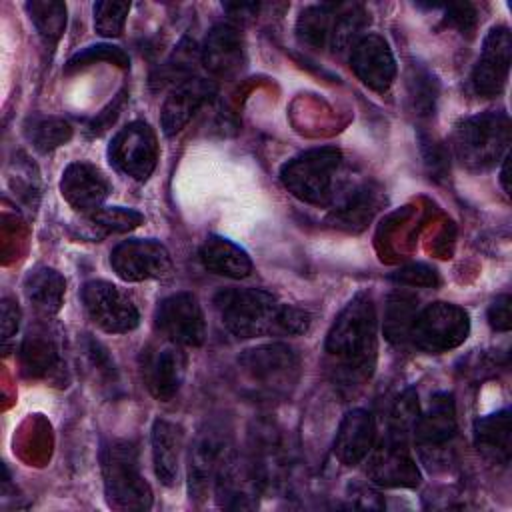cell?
<instances>
[{
	"mask_svg": "<svg viewBox=\"0 0 512 512\" xmlns=\"http://www.w3.org/2000/svg\"><path fill=\"white\" fill-rule=\"evenodd\" d=\"M222 324L238 338L298 336L310 326V314L276 300L260 288H228L214 296Z\"/></svg>",
	"mask_w": 512,
	"mask_h": 512,
	"instance_id": "1",
	"label": "cell"
},
{
	"mask_svg": "<svg viewBox=\"0 0 512 512\" xmlns=\"http://www.w3.org/2000/svg\"><path fill=\"white\" fill-rule=\"evenodd\" d=\"M324 350L346 384L370 378L378 352V318L372 296L358 292L332 322Z\"/></svg>",
	"mask_w": 512,
	"mask_h": 512,
	"instance_id": "2",
	"label": "cell"
},
{
	"mask_svg": "<svg viewBox=\"0 0 512 512\" xmlns=\"http://www.w3.org/2000/svg\"><path fill=\"white\" fill-rule=\"evenodd\" d=\"M238 372L244 390L258 400L286 398L300 376L298 354L282 342L260 344L240 354Z\"/></svg>",
	"mask_w": 512,
	"mask_h": 512,
	"instance_id": "3",
	"label": "cell"
},
{
	"mask_svg": "<svg viewBox=\"0 0 512 512\" xmlns=\"http://www.w3.org/2000/svg\"><path fill=\"white\" fill-rule=\"evenodd\" d=\"M342 152L334 146L306 150L280 168V182L298 200L312 206H328L334 200Z\"/></svg>",
	"mask_w": 512,
	"mask_h": 512,
	"instance_id": "4",
	"label": "cell"
},
{
	"mask_svg": "<svg viewBox=\"0 0 512 512\" xmlns=\"http://www.w3.org/2000/svg\"><path fill=\"white\" fill-rule=\"evenodd\" d=\"M510 118L506 112H482L464 118L452 134L456 158L468 170H488L508 154Z\"/></svg>",
	"mask_w": 512,
	"mask_h": 512,
	"instance_id": "5",
	"label": "cell"
},
{
	"mask_svg": "<svg viewBox=\"0 0 512 512\" xmlns=\"http://www.w3.org/2000/svg\"><path fill=\"white\" fill-rule=\"evenodd\" d=\"M106 502L114 510H148L152 490L138 464V450L128 440H112L102 450Z\"/></svg>",
	"mask_w": 512,
	"mask_h": 512,
	"instance_id": "6",
	"label": "cell"
},
{
	"mask_svg": "<svg viewBox=\"0 0 512 512\" xmlns=\"http://www.w3.org/2000/svg\"><path fill=\"white\" fill-rule=\"evenodd\" d=\"M470 334L468 312L450 302H434L416 314L410 338L412 342L428 352L442 354L458 348Z\"/></svg>",
	"mask_w": 512,
	"mask_h": 512,
	"instance_id": "7",
	"label": "cell"
},
{
	"mask_svg": "<svg viewBox=\"0 0 512 512\" xmlns=\"http://www.w3.org/2000/svg\"><path fill=\"white\" fill-rule=\"evenodd\" d=\"M158 140L150 124L134 120L120 128L110 142V162L126 176L146 182L158 162Z\"/></svg>",
	"mask_w": 512,
	"mask_h": 512,
	"instance_id": "8",
	"label": "cell"
},
{
	"mask_svg": "<svg viewBox=\"0 0 512 512\" xmlns=\"http://www.w3.org/2000/svg\"><path fill=\"white\" fill-rule=\"evenodd\" d=\"M82 304L90 320L108 334H126L140 324L132 298L106 280H90L82 286Z\"/></svg>",
	"mask_w": 512,
	"mask_h": 512,
	"instance_id": "9",
	"label": "cell"
},
{
	"mask_svg": "<svg viewBox=\"0 0 512 512\" xmlns=\"http://www.w3.org/2000/svg\"><path fill=\"white\" fill-rule=\"evenodd\" d=\"M234 448L230 432L220 424H208L202 428L188 454V488L192 500H204L214 488L216 474Z\"/></svg>",
	"mask_w": 512,
	"mask_h": 512,
	"instance_id": "10",
	"label": "cell"
},
{
	"mask_svg": "<svg viewBox=\"0 0 512 512\" xmlns=\"http://www.w3.org/2000/svg\"><path fill=\"white\" fill-rule=\"evenodd\" d=\"M110 266L124 282L166 278L172 272V258L158 240L132 238L120 242L110 252Z\"/></svg>",
	"mask_w": 512,
	"mask_h": 512,
	"instance_id": "11",
	"label": "cell"
},
{
	"mask_svg": "<svg viewBox=\"0 0 512 512\" xmlns=\"http://www.w3.org/2000/svg\"><path fill=\"white\" fill-rule=\"evenodd\" d=\"M160 334L178 346H200L206 338V320L198 298L190 292H176L156 308Z\"/></svg>",
	"mask_w": 512,
	"mask_h": 512,
	"instance_id": "12",
	"label": "cell"
},
{
	"mask_svg": "<svg viewBox=\"0 0 512 512\" xmlns=\"http://www.w3.org/2000/svg\"><path fill=\"white\" fill-rule=\"evenodd\" d=\"M218 506L230 510H252L258 506L262 494L260 480L248 456H242L232 448L224 458L212 488Z\"/></svg>",
	"mask_w": 512,
	"mask_h": 512,
	"instance_id": "13",
	"label": "cell"
},
{
	"mask_svg": "<svg viewBox=\"0 0 512 512\" xmlns=\"http://www.w3.org/2000/svg\"><path fill=\"white\" fill-rule=\"evenodd\" d=\"M366 474L374 484L386 488H414L420 482V470L408 452L406 440L388 434L370 450Z\"/></svg>",
	"mask_w": 512,
	"mask_h": 512,
	"instance_id": "14",
	"label": "cell"
},
{
	"mask_svg": "<svg viewBox=\"0 0 512 512\" xmlns=\"http://www.w3.org/2000/svg\"><path fill=\"white\" fill-rule=\"evenodd\" d=\"M512 60V36L506 26H494L482 44L480 58L472 72V86L478 96H498L508 80Z\"/></svg>",
	"mask_w": 512,
	"mask_h": 512,
	"instance_id": "15",
	"label": "cell"
},
{
	"mask_svg": "<svg viewBox=\"0 0 512 512\" xmlns=\"http://www.w3.org/2000/svg\"><path fill=\"white\" fill-rule=\"evenodd\" d=\"M184 374L186 354L180 350L178 344L166 340L164 344H158L144 352L142 376L146 388L156 400H172L184 382Z\"/></svg>",
	"mask_w": 512,
	"mask_h": 512,
	"instance_id": "16",
	"label": "cell"
},
{
	"mask_svg": "<svg viewBox=\"0 0 512 512\" xmlns=\"http://www.w3.org/2000/svg\"><path fill=\"white\" fill-rule=\"evenodd\" d=\"M350 66L364 86L380 94L392 86L396 76L394 54L378 34H366L352 46Z\"/></svg>",
	"mask_w": 512,
	"mask_h": 512,
	"instance_id": "17",
	"label": "cell"
},
{
	"mask_svg": "<svg viewBox=\"0 0 512 512\" xmlns=\"http://www.w3.org/2000/svg\"><path fill=\"white\" fill-rule=\"evenodd\" d=\"M200 60L210 76L220 80H232L240 74L246 62L244 38L232 24H216L206 34L200 50Z\"/></svg>",
	"mask_w": 512,
	"mask_h": 512,
	"instance_id": "18",
	"label": "cell"
},
{
	"mask_svg": "<svg viewBox=\"0 0 512 512\" xmlns=\"http://www.w3.org/2000/svg\"><path fill=\"white\" fill-rule=\"evenodd\" d=\"M250 446L248 458L260 480L262 492L278 490L286 482L288 474V454L280 432L270 424H260L250 436Z\"/></svg>",
	"mask_w": 512,
	"mask_h": 512,
	"instance_id": "19",
	"label": "cell"
},
{
	"mask_svg": "<svg viewBox=\"0 0 512 512\" xmlns=\"http://www.w3.org/2000/svg\"><path fill=\"white\" fill-rule=\"evenodd\" d=\"M216 84L206 78H188L174 86L160 110V124L166 136L178 134L192 116L214 96Z\"/></svg>",
	"mask_w": 512,
	"mask_h": 512,
	"instance_id": "20",
	"label": "cell"
},
{
	"mask_svg": "<svg viewBox=\"0 0 512 512\" xmlns=\"http://www.w3.org/2000/svg\"><path fill=\"white\" fill-rule=\"evenodd\" d=\"M60 192L74 210L92 214L102 208V202L110 192V184L94 164L72 162L62 172Z\"/></svg>",
	"mask_w": 512,
	"mask_h": 512,
	"instance_id": "21",
	"label": "cell"
},
{
	"mask_svg": "<svg viewBox=\"0 0 512 512\" xmlns=\"http://www.w3.org/2000/svg\"><path fill=\"white\" fill-rule=\"evenodd\" d=\"M374 438H376V426H374L372 414L364 408H354L342 418L338 426L334 448H332L334 456L344 466H356L374 448Z\"/></svg>",
	"mask_w": 512,
	"mask_h": 512,
	"instance_id": "22",
	"label": "cell"
},
{
	"mask_svg": "<svg viewBox=\"0 0 512 512\" xmlns=\"http://www.w3.org/2000/svg\"><path fill=\"white\" fill-rule=\"evenodd\" d=\"M414 438L420 450H440L456 434V406L448 392L434 394L424 414H418Z\"/></svg>",
	"mask_w": 512,
	"mask_h": 512,
	"instance_id": "23",
	"label": "cell"
},
{
	"mask_svg": "<svg viewBox=\"0 0 512 512\" xmlns=\"http://www.w3.org/2000/svg\"><path fill=\"white\" fill-rule=\"evenodd\" d=\"M200 262L208 272L232 280L246 278L252 272V260L248 252L232 240L216 234L208 236L200 246Z\"/></svg>",
	"mask_w": 512,
	"mask_h": 512,
	"instance_id": "24",
	"label": "cell"
},
{
	"mask_svg": "<svg viewBox=\"0 0 512 512\" xmlns=\"http://www.w3.org/2000/svg\"><path fill=\"white\" fill-rule=\"evenodd\" d=\"M184 432L178 424L158 418L152 424V462L156 478L164 486H172L178 478L180 452Z\"/></svg>",
	"mask_w": 512,
	"mask_h": 512,
	"instance_id": "25",
	"label": "cell"
},
{
	"mask_svg": "<svg viewBox=\"0 0 512 512\" xmlns=\"http://www.w3.org/2000/svg\"><path fill=\"white\" fill-rule=\"evenodd\" d=\"M22 288L26 300L40 316L50 318L62 308L66 282L58 270L36 266L26 274Z\"/></svg>",
	"mask_w": 512,
	"mask_h": 512,
	"instance_id": "26",
	"label": "cell"
},
{
	"mask_svg": "<svg viewBox=\"0 0 512 512\" xmlns=\"http://www.w3.org/2000/svg\"><path fill=\"white\" fill-rule=\"evenodd\" d=\"M510 410H498L490 416L478 418L474 424V444L478 452L500 466L510 464Z\"/></svg>",
	"mask_w": 512,
	"mask_h": 512,
	"instance_id": "27",
	"label": "cell"
},
{
	"mask_svg": "<svg viewBox=\"0 0 512 512\" xmlns=\"http://www.w3.org/2000/svg\"><path fill=\"white\" fill-rule=\"evenodd\" d=\"M336 4L308 6L296 20V38L310 50H322L332 44Z\"/></svg>",
	"mask_w": 512,
	"mask_h": 512,
	"instance_id": "28",
	"label": "cell"
},
{
	"mask_svg": "<svg viewBox=\"0 0 512 512\" xmlns=\"http://www.w3.org/2000/svg\"><path fill=\"white\" fill-rule=\"evenodd\" d=\"M22 370L28 376H42L58 362V346L46 328H34L26 334L20 348Z\"/></svg>",
	"mask_w": 512,
	"mask_h": 512,
	"instance_id": "29",
	"label": "cell"
},
{
	"mask_svg": "<svg viewBox=\"0 0 512 512\" xmlns=\"http://www.w3.org/2000/svg\"><path fill=\"white\" fill-rule=\"evenodd\" d=\"M416 296L406 290H396L388 296L384 308V336L390 342H404L410 336L416 318Z\"/></svg>",
	"mask_w": 512,
	"mask_h": 512,
	"instance_id": "30",
	"label": "cell"
},
{
	"mask_svg": "<svg viewBox=\"0 0 512 512\" xmlns=\"http://www.w3.org/2000/svg\"><path fill=\"white\" fill-rule=\"evenodd\" d=\"M26 10L38 34L48 44H54L62 36L66 28V4L56 0H32L26 2Z\"/></svg>",
	"mask_w": 512,
	"mask_h": 512,
	"instance_id": "31",
	"label": "cell"
},
{
	"mask_svg": "<svg viewBox=\"0 0 512 512\" xmlns=\"http://www.w3.org/2000/svg\"><path fill=\"white\" fill-rule=\"evenodd\" d=\"M368 24V16L358 4H338L334 14V30H332V48L346 50L352 48L362 36V28Z\"/></svg>",
	"mask_w": 512,
	"mask_h": 512,
	"instance_id": "32",
	"label": "cell"
},
{
	"mask_svg": "<svg viewBox=\"0 0 512 512\" xmlns=\"http://www.w3.org/2000/svg\"><path fill=\"white\" fill-rule=\"evenodd\" d=\"M26 136L38 152H50L72 138V126L64 118L40 116L26 124Z\"/></svg>",
	"mask_w": 512,
	"mask_h": 512,
	"instance_id": "33",
	"label": "cell"
},
{
	"mask_svg": "<svg viewBox=\"0 0 512 512\" xmlns=\"http://www.w3.org/2000/svg\"><path fill=\"white\" fill-rule=\"evenodd\" d=\"M194 60H196V46L192 40L184 38L176 50L172 52V56L152 74V86H158V88H164L166 84H180L190 76L192 68H194Z\"/></svg>",
	"mask_w": 512,
	"mask_h": 512,
	"instance_id": "34",
	"label": "cell"
},
{
	"mask_svg": "<svg viewBox=\"0 0 512 512\" xmlns=\"http://www.w3.org/2000/svg\"><path fill=\"white\" fill-rule=\"evenodd\" d=\"M130 12V2L100 0L94 4V30L100 36L116 38L122 34L126 16Z\"/></svg>",
	"mask_w": 512,
	"mask_h": 512,
	"instance_id": "35",
	"label": "cell"
},
{
	"mask_svg": "<svg viewBox=\"0 0 512 512\" xmlns=\"http://www.w3.org/2000/svg\"><path fill=\"white\" fill-rule=\"evenodd\" d=\"M90 216L98 228L108 232H130L144 222V216L138 210L124 206H102Z\"/></svg>",
	"mask_w": 512,
	"mask_h": 512,
	"instance_id": "36",
	"label": "cell"
},
{
	"mask_svg": "<svg viewBox=\"0 0 512 512\" xmlns=\"http://www.w3.org/2000/svg\"><path fill=\"white\" fill-rule=\"evenodd\" d=\"M98 60H108V62H114L122 68L128 66V56L116 48V46H106V44H100V46H90L78 54H74L70 60H68V66L66 70L72 72V70H78V68H84L92 62H98Z\"/></svg>",
	"mask_w": 512,
	"mask_h": 512,
	"instance_id": "37",
	"label": "cell"
},
{
	"mask_svg": "<svg viewBox=\"0 0 512 512\" xmlns=\"http://www.w3.org/2000/svg\"><path fill=\"white\" fill-rule=\"evenodd\" d=\"M410 98L414 102V110L418 112H430L434 108L436 82L428 72L416 70V74L410 78Z\"/></svg>",
	"mask_w": 512,
	"mask_h": 512,
	"instance_id": "38",
	"label": "cell"
},
{
	"mask_svg": "<svg viewBox=\"0 0 512 512\" xmlns=\"http://www.w3.org/2000/svg\"><path fill=\"white\" fill-rule=\"evenodd\" d=\"M392 280L404 286H424L432 288L440 282L438 272L426 264H408L392 274Z\"/></svg>",
	"mask_w": 512,
	"mask_h": 512,
	"instance_id": "39",
	"label": "cell"
},
{
	"mask_svg": "<svg viewBox=\"0 0 512 512\" xmlns=\"http://www.w3.org/2000/svg\"><path fill=\"white\" fill-rule=\"evenodd\" d=\"M444 22L448 26L458 28L462 34H472V30L476 28V10L472 4L468 2H460V4H448L446 6V18Z\"/></svg>",
	"mask_w": 512,
	"mask_h": 512,
	"instance_id": "40",
	"label": "cell"
},
{
	"mask_svg": "<svg viewBox=\"0 0 512 512\" xmlns=\"http://www.w3.org/2000/svg\"><path fill=\"white\" fill-rule=\"evenodd\" d=\"M510 296L502 294L498 296L490 308H488V324L498 332H508L512 326V314H510Z\"/></svg>",
	"mask_w": 512,
	"mask_h": 512,
	"instance_id": "41",
	"label": "cell"
},
{
	"mask_svg": "<svg viewBox=\"0 0 512 512\" xmlns=\"http://www.w3.org/2000/svg\"><path fill=\"white\" fill-rule=\"evenodd\" d=\"M0 308H2V312H0V316H2V320H0L2 340H10V338L16 334V330H18V324H20V310H18L16 302L10 300V298H6V296L2 298Z\"/></svg>",
	"mask_w": 512,
	"mask_h": 512,
	"instance_id": "42",
	"label": "cell"
},
{
	"mask_svg": "<svg viewBox=\"0 0 512 512\" xmlns=\"http://www.w3.org/2000/svg\"><path fill=\"white\" fill-rule=\"evenodd\" d=\"M354 502V506L358 508H382L384 502L380 500V494L366 488V486H356L352 488V496H350Z\"/></svg>",
	"mask_w": 512,
	"mask_h": 512,
	"instance_id": "43",
	"label": "cell"
},
{
	"mask_svg": "<svg viewBox=\"0 0 512 512\" xmlns=\"http://www.w3.org/2000/svg\"><path fill=\"white\" fill-rule=\"evenodd\" d=\"M508 168H510V154H506L502 158V172H500V182H502V188L506 194H510V174H508Z\"/></svg>",
	"mask_w": 512,
	"mask_h": 512,
	"instance_id": "44",
	"label": "cell"
}]
</instances>
